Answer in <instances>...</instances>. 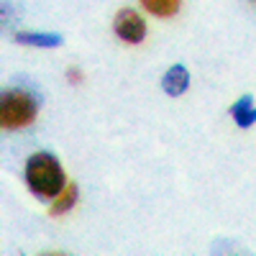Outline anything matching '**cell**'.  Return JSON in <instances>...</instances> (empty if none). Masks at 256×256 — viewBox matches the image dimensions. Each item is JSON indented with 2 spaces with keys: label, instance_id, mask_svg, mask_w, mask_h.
Listing matches in <instances>:
<instances>
[{
  "label": "cell",
  "instance_id": "6da1fadb",
  "mask_svg": "<svg viewBox=\"0 0 256 256\" xmlns=\"http://www.w3.org/2000/svg\"><path fill=\"white\" fill-rule=\"evenodd\" d=\"M26 182L28 187L36 192L38 198H56L59 192L67 187L64 184V172H62V166L59 162L46 154V152H38L28 159V166H26Z\"/></svg>",
  "mask_w": 256,
  "mask_h": 256
},
{
  "label": "cell",
  "instance_id": "7a4b0ae2",
  "mask_svg": "<svg viewBox=\"0 0 256 256\" xmlns=\"http://www.w3.org/2000/svg\"><path fill=\"white\" fill-rule=\"evenodd\" d=\"M36 118V98L26 90H10L0 102V123L3 128H24Z\"/></svg>",
  "mask_w": 256,
  "mask_h": 256
},
{
  "label": "cell",
  "instance_id": "3957f363",
  "mask_svg": "<svg viewBox=\"0 0 256 256\" xmlns=\"http://www.w3.org/2000/svg\"><path fill=\"white\" fill-rule=\"evenodd\" d=\"M116 34L123 41H128V44H138V41L146 36V24H144V18L136 10L123 8L116 16Z\"/></svg>",
  "mask_w": 256,
  "mask_h": 256
},
{
  "label": "cell",
  "instance_id": "277c9868",
  "mask_svg": "<svg viewBox=\"0 0 256 256\" xmlns=\"http://www.w3.org/2000/svg\"><path fill=\"white\" fill-rule=\"evenodd\" d=\"M162 84H164L166 95H182L187 90V84H190V74H187V70L182 67V64H177V67H172L164 74Z\"/></svg>",
  "mask_w": 256,
  "mask_h": 256
},
{
  "label": "cell",
  "instance_id": "5b68a950",
  "mask_svg": "<svg viewBox=\"0 0 256 256\" xmlns=\"http://www.w3.org/2000/svg\"><path fill=\"white\" fill-rule=\"evenodd\" d=\"M230 116L236 118V123L238 126H244V128H248L251 123H256V108H254V100L248 98V95H244L236 105L230 108Z\"/></svg>",
  "mask_w": 256,
  "mask_h": 256
},
{
  "label": "cell",
  "instance_id": "8992f818",
  "mask_svg": "<svg viewBox=\"0 0 256 256\" xmlns=\"http://www.w3.org/2000/svg\"><path fill=\"white\" fill-rule=\"evenodd\" d=\"M141 6L154 16L169 18V16H174L180 10V0H141Z\"/></svg>",
  "mask_w": 256,
  "mask_h": 256
},
{
  "label": "cell",
  "instance_id": "52a82bcc",
  "mask_svg": "<svg viewBox=\"0 0 256 256\" xmlns=\"http://www.w3.org/2000/svg\"><path fill=\"white\" fill-rule=\"evenodd\" d=\"M74 200H77V187L74 184H67L59 195H56V200H54V205H52V216H62L64 210H70L72 205H74Z\"/></svg>",
  "mask_w": 256,
  "mask_h": 256
},
{
  "label": "cell",
  "instance_id": "ba28073f",
  "mask_svg": "<svg viewBox=\"0 0 256 256\" xmlns=\"http://www.w3.org/2000/svg\"><path fill=\"white\" fill-rule=\"evenodd\" d=\"M20 44H34V46H59L62 36H44V34H18Z\"/></svg>",
  "mask_w": 256,
  "mask_h": 256
}]
</instances>
